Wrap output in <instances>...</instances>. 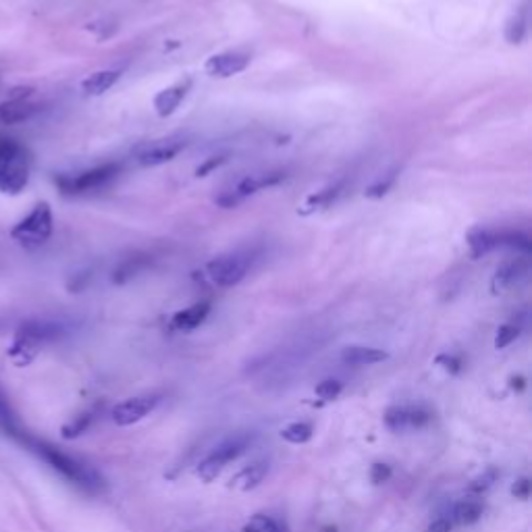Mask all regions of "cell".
<instances>
[{
    "label": "cell",
    "mask_w": 532,
    "mask_h": 532,
    "mask_svg": "<svg viewBox=\"0 0 532 532\" xmlns=\"http://www.w3.org/2000/svg\"><path fill=\"white\" fill-rule=\"evenodd\" d=\"M15 441L23 445L25 449H30L34 456H38L46 466H50L57 474H61L71 485H77L79 489H86L90 493H96L102 489V476L92 466L65 454V451L59 449L57 445L38 439L25 429L19 433Z\"/></svg>",
    "instance_id": "1"
},
{
    "label": "cell",
    "mask_w": 532,
    "mask_h": 532,
    "mask_svg": "<svg viewBox=\"0 0 532 532\" xmlns=\"http://www.w3.org/2000/svg\"><path fill=\"white\" fill-rule=\"evenodd\" d=\"M65 333L67 325L55 318H28L15 329L7 356L17 368H25L38 358L46 343L65 337Z\"/></svg>",
    "instance_id": "2"
},
{
    "label": "cell",
    "mask_w": 532,
    "mask_h": 532,
    "mask_svg": "<svg viewBox=\"0 0 532 532\" xmlns=\"http://www.w3.org/2000/svg\"><path fill=\"white\" fill-rule=\"evenodd\" d=\"M32 154L19 140L0 136V192L19 196L30 183Z\"/></svg>",
    "instance_id": "3"
},
{
    "label": "cell",
    "mask_w": 532,
    "mask_h": 532,
    "mask_svg": "<svg viewBox=\"0 0 532 532\" xmlns=\"http://www.w3.org/2000/svg\"><path fill=\"white\" fill-rule=\"evenodd\" d=\"M52 229H55L52 208L48 202L40 200L30 210L28 217H23L19 223H15V227L11 229V239L25 250H36L48 242Z\"/></svg>",
    "instance_id": "4"
},
{
    "label": "cell",
    "mask_w": 532,
    "mask_h": 532,
    "mask_svg": "<svg viewBox=\"0 0 532 532\" xmlns=\"http://www.w3.org/2000/svg\"><path fill=\"white\" fill-rule=\"evenodd\" d=\"M119 173H121L119 163H104V165H98L94 169L82 171L77 175H59L57 188L65 196H84V194L106 188V185H109Z\"/></svg>",
    "instance_id": "5"
},
{
    "label": "cell",
    "mask_w": 532,
    "mask_h": 532,
    "mask_svg": "<svg viewBox=\"0 0 532 532\" xmlns=\"http://www.w3.org/2000/svg\"><path fill=\"white\" fill-rule=\"evenodd\" d=\"M252 445V435H235L215 447L210 454L198 464L196 474L204 483H212L215 478L227 468V464L235 462L239 456L246 454V449Z\"/></svg>",
    "instance_id": "6"
},
{
    "label": "cell",
    "mask_w": 532,
    "mask_h": 532,
    "mask_svg": "<svg viewBox=\"0 0 532 532\" xmlns=\"http://www.w3.org/2000/svg\"><path fill=\"white\" fill-rule=\"evenodd\" d=\"M254 260V252H233L208 262L206 271L212 283H217L219 287H233L246 279Z\"/></svg>",
    "instance_id": "7"
},
{
    "label": "cell",
    "mask_w": 532,
    "mask_h": 532,
    "mask_svg": "<svg viewBox=\"0 0 532 532\" xmlns=\"http://www.w3.org/2000/svg\"><path fill=\"white\" fill-rule=\"evenodd\" d=\"M158 404H161V395L156 393L129 397L113 408L111 416L117 427H131V424H136L144 420L148 414H152Z\"/></svg>",
    "instance_id": "8"
},
{
    "label": "cell",
    "mask_w": 532,
    "mask_h": 532,
    "mask_svg": "<svg viewBox=\"0 0 532 532\" xmlns=\"http://www.w3.org/2000/svg\"><path fill=\"white\" fill-rule=\"evenodd\" d=\"M32 94V88H25L9 100L0 102V125H17L34 119L42 109L40 104L32 102Z\"/></svg>",
    "instance_id": "9"
},
{
    "label": "cell",
    "mask_w": 532,
    "mask_h": 532,
    "mask_svg": "<svg viewBox=\"0 0 532 532\" xmlns=\"http://www.w3.org/2000/svg\"><path fill=\"white\" fill-rule=\"evenodd\" d=\"M250 55L248 52H239V50H227V52H219V55H212L204 69L210 77H217V79H227L233 77L237 73H242L248 69L250 65Z\"/></svg>",
    "instance_id": "10"
},
{
    "label": "cell",
    "mask_w": 532,
    "mask_h": 532,
    "mask_svg": "<svg viewBox=\"0 0 532 532\" xmlns=\"http://www.w3.org/2000/svg\"><path fill=\"white\" fill-rule=\"evenodd\" d=\"M530 275V262L528 258L524 256H518L514 260H508V262H503L493 281H491V289H493V294H503V291H510L514 287H518L520 283H524Z\"/></svg>",
    "instance_id": "11"
},
{
    "label": "cell",
    "mask_w": 532,
    "mask_h": 532,
    "mask_svg": "<svg viewBox=\"0 0 532 532\" xmlns=\"http://www.w3.org/2000/svg\"><path fill=\"white\" fill-rule=\"evenodd\" d=\"M190 90H192V79H181V82L158 92L152 102L156 115L163 119L171 117L179 109V104L185 100V96L190 94Z\"/></svg>",
    "instance_id": "12"
},
{
    "label": "cell",
    "mask_w": 532,
    "mask_h": 532,
    "mask_svg": "<svg viewBox=\"0 0 532 532\" xmlns=\"http://www.w3.org/2000/svg\"><path fill=\"white\" fill-rule=\"evenodd\" d=\"M152 266V254L148 252H133L131 256L123 258L113 271V283L115 285H125L131 279H136L138 275H142L146 269Z\"/></svg>",
    "instance_id": "13"
},
{
    "label": "cell",
    "mask_w": 532,
    "mask_h": 532,
    "mask_svg": "<svg viewBox=\"0 0 532 532\" xmlns=\"http://www.w3.org/2000/svg\"><path fill=\"white\" fill-rule=\"evenodd\" d=\"M266 474H269V462H266V460L252 462L250 466L242 468L231 478L229 487L237 489V491H252L264 481Z\"/></svg>",
    "instance_id": "14"
},
{
    "label": "cell",
    "mask_w": 532,
    "mask_h": 532,
    "mask_svg": "<svg viewBox=\"0 0 532 532\" xmlns=\"http://www.w3.org/2000/svg\"><path fill=\"white\" fill-rule=\"evenodd\" d=\"M466 244L470 248L472 258H481L499 248V233L485 227H474L466 235Z\"/></svg>",
    "instance_id": "15"
},
{
    "label": "cell",
    "mask_w": 532,
    "mask_h": 532,
    "mask_svg": "<svg viewBox=\"0 0 532 532\" xmlns=\"http://www.w3.org/2000/svg\"><path fill=\"white\" fill-rule=\"evenodd\" d=\"M185 148V142H167V144H156L148 150H144L138 156V165L142 167H158V165H165L171 163L173 158Z\"/></svg>",
    "instance_id": "16"
},
{
    "label": "cell",
    "mask_w": 532,
    "mask_h": 532,
    "mask_svg": "<svg viewBox=\"0 0 532 532\" xmlns=\"http://www.w3.org/2000/svg\"><path fill=\"white\" fill-rule=\"evenodd\" d=\"M210 314V302H198L190 308H185V310H179L175 316H173V329L175 331H194L198 329L206 318Z\"/></svg>",
    "instance_id": "17"
},
{
    "label": "cell",
    "mask_w": 532,
    "mask_h": 532,
    "mask_svg": "<svg viewBox=\"0 0 532 532\" xmlns=\"http://www.w3.org/2000/svg\"><path fill=\"white\" fill-rule=\"evenodd\" d=\"M341 194H343V181L331 183V185H327L325 190H321V192H316V194L308 196L306 202H304V206H302L298 212H300L302 217L314 215V212H318V210L329 208V206H331Z\"/></svg>",
    "instance_id": "18"
},
{
    "label": "cell",
    "mask_w": 532,
    "mask_h": 532,
    "mask_svg": "<svg viewBox=\"0 0 532 532\" xmlns=\"http://www.w3.org/2000/svg\"><path fill=\"white\" fill-rule=\"evenodd\" d=\"M121 79L119 69H102L92 75H88L82 82V92L86 96H100L104 92H109Z\"/></svg>",
    "instance_id": "19"
},
{
    "label": "cell",
    "mask_w": 532,
    "mask_h": 532,
    "mask_svg": "<svg viewBox=\"0 0 532 532\" xmlns=\"http://www.w3.org/2000/svg\"><path fill=\"white\" fill-rule=\"evenodd\" d=\"M387 358H389L387 352L377 348H362V345H352V348H345L341 354V360L350 366H370L385 362Z\"/></svg>",
    "instance_id": "20"
},
{
    "label": "cell",
    "mask_w": 532,
    "mask_h": 532,
    "mask_svg": "<svg viewBox=\"0 0 532 532\" xmlns=\"http://www.w3.org/2000/svg\"><path fill=\"white\" fill-rule=\"evenodd\" d=\"M0 429H3L11 439H15L23 431L19 416L11 404V397L3 387H0Z\"/></svg>",
    "instance_id": "21"
},
{
    "label": "cell",
    "mask_w": 532,
    "mask_h": 532,
    "mask_svg": "<svg viewBox=\"0 0 532 532\" xmlns=\"http://www.w3.org/2000/svg\"><path fill=\"white\" fill-rule=\"evenodd\" d=\"M528 32V3L522 5L505 23V40L510 44H520Z\"/></svg>",
    "instance_id": "22"
},
{
    "label": "cell",
    "mask_w": 532,
    "mask_h": 532,
    "mask_svg": "<svg viewBox=\"0 0 532 532\" xmlns=\"http://www.w3.org/2000/svg\"><path fill=\"white\" fill-rule=\"evenodd\" d=\"M483 503L474 499V497H468V499H462L454 505V520L462 526H470L474 522L481 520L483 516Z\"/></svg>",
    "instance_id": "23"
},
{
    "label": "cell",
    "mask_w": 532,
    "mask_h": 532,
    "mask_svg": "<svg viewBox=\"0 0 532 532\" xmlns=\"http://www.w3.org/2000/svg\"><path fill=\"white\" fill-rule=\"evenodd\" d=\"M94 416L96 412L94 410H88L84 414H79L75 416L71 422L63 424V429H61V437L67 439V441H73L77 437H82L90 427H92V422H94Z\"/></svg>",
    "instance_id": "24"
},
{
    "label": "cell",
    "mask_w": 532,
    "mask_h": 532,
    "mask_svg": "<svg viewBox=\"0 0 532 532\" xmlns=\"http://www.w3.org/2000/svg\"><path fill=\"white\" fill-rule=\"evenodd\" d=\"M281 439L294 445H304L312 439V427L308 422H294L281 431Z\"/></svg>",
    "instance_id": "25"
},
{
    "label": "cell",
    "mask_w": 532,
    "mask_h": 532,
    "mask_svg": "<svg viewBox=\"0 0 532 532\" xmlns=\"http://www.w3.org/2000/svg\"><path fill=\"white\" fill-rule=\"evenodd\" d=\"M408 410L410 408H404V406H395V408H389L387 414H385V424L389 431H404V429H410L408 424Z\"/></svg>",
    "instance_id": "26"
},
{
    "label": "cell",
    "mask_w": 532,
    "mask_h": 532,
    "mask_svg": "<svg viewBox=\"0 0 532 532\" xmlns=\"http://www.w3.org/2000/svg\"><path fill=\"white\" fill-rule=\"evenodd\" d=\"M244 532H281V526L271 516L256 514L246 522Z\"/></svg>",
    "instance_id": "27"
},
{
    "label": "cell",
    "mask_w": 532,
    "mask_h": 532,
    "mask_svg": "<svg viewBox=\"0 0 532 532\" xmlns=\"http://www.w3.org/2000/svg\"><path fill=\"white\" fill-rule=\"evenodd\" d=\"M522 333V325L518 323H508V325H501L497 335H495V348L497 350H503V348H508L510 343H514Z\"/></svg>",
    "instance_id": "28"
},
{
    "label": "cell",
    "mask_w": 532,
    "mask_h": 532,
    "mask_svg": "<svg viewBox=\"0 0 532 532\" xmlns=\"http://www.w3.org/2000/svg\"><path fill=\"white\" fill-rule=\"evenodd\" d=\"M393 183H395V173L387 175L385 179H379L377 183H372L370 188H366L364 196L370 198V200H379V198H383V196L389 194V190L393 188Z\"/></svg>",
    "instance_id": "29"
},
{
    "label": "cell",
    "mask_w": 532,
    "mask_h": 532,
    "mask_svg": "<svg viewBox=\"0 0 532 532\" xmlns=\"http://www.w3.org/2000/svg\"><path fill=\"white\" fill-rule=\"evenodd\" d=\"M495 481H497V470L491 468V470H487L483 476H478L476 481L470 483L468 493H472V495H476V497H478V495H483L485 491H489V489L493 487Z\"/></svg>",
    "instance_id": "30"
},
{
    "label": "cell",
    "mask_w": 532,
    "mask_h": 532,
    "mask_svg": "<svg viewBox=\"0 0 532 532\" xmlns=\"http://www.w3.org/2000/svg\"><path fill=\"white\" fill-rule=\"evenodd\" d=\"M314 391H316L318 397L325 399V402H333V399H337L339 393L343 391V385L339 381H335V379H327L323 383H318Z\"/></svg>",
    "instance_id": "31"
},
{
    "label": "cell",
    "mask_w": 532,
    "mask_h": 532,
    "mask_svg": "<svg viewBox=\"0 0 532 532\" xmlns=\"http://www.w3.org/2000/svg\"><path fill=\"white\" fill-rule=\"evenodd\" d=\"M433 420V414L424 408H410L408 410V424L410 429H422Z\"/></svg>",
    "instance_id": "32"
},
{
    "label": "cell",
    "mask_w": 532,
    "mask_h": 532,
    "mask_svg": "<svg viewBox=\"0 0 532 532\" xmlns=\"http://www.w3.org/2000/svg\"><path fill=\"white\" fill-rule=\"evenodd\" d=\"M445 372H449V375H458V372L462 370V360L458 356H451V354H441L437 356L435 360Z\"/></svg>",
    "instance_id": "33"
},
{
    "label": "cell",
    "mask_w": 532,
    "mask_h": 532,
    "mask_svg": "<svg viewBox=\"0 0 532 532\" xmlns=\"http://www.w3.org/2000/svg\"><path fill=\"white\" fill-rule=\"evenodd\" d=\"M391 478V466L387 464H375L370 468V481L375 485H383Z\"/></svg>",
    "instance_id": "34"
},
{
    "label": "cell",
    "mask_w": 532,
    "mask_h": 532,
    "mask_svg": "<svg viewBox=\"0 0 532 532\" xmlns=\"http://www.w3.org/2000/svg\"><path fill=\"white\" fill-rule=\"evenodd\" d=\"M225 161H227L225 156H212V158H208L206 163H202V165L196 169V177H206L208 173H212L215 169H219Z\"/></svg>",
    "instance_id": "35"
},
{
    "label": "cell",
    "mask_w": 532,
    "mask_h": 532,
    "mask_svg": "<svg viewBox=\"0 0 532 532\" xmlns=\"http://www.w3.org/2000/svg\"><path fill=\"white\" fill-rule=\"evenodd\" d=\"M512 495L516 499H528L530 497V481H528V478H520V481L512 487Z\"/></svg>",
    "instance_id": "36"
},
{
    "label": "cell",
    "mask_w": 532,
    "mask_h": 532,
    "mask_svg": "<svg viewBox=\"0 0 532 532\" xmlns=\"http://www.w3.org/2000/svg\"><path fill=\"white\" fill-rule=\"evenodd\" d=\"M451 528H454V524H451V520H447V518H437V520L427 528V532H451Z\"/></svg>",
    "instance_id": "37"
},
{
    "label": "cell",
    "mask_w": 532,
    "mask_h": 532,
    "mask_svg": "<svg viewBox=\"0 0 532 532\" xmlns=\"http://www.w3.org/2000/svg\"><path fill=\"white\" fill-rule=\"evenodd\" d=\"M88 281H90V273H79V275H75L73 281L69 283V289H71V291H82V289L88 285Z\"/></svg>",
    "instance_id": "38"
},
{
    "label": "cell",
    "mask_w": 532,
    "mask_h": 532,
    "mask_svg": "<svg viewBox=\"0 0 532 532\" xmlns=\"http://www.w3.org/2000/svg\"><path fill=\"white\" fill-rule=\"evenodd\" d=\"M512 387H514L516 391H522V389L526 387V381H524L522 377H516V379H512Z\"/></svg>",
    "instance_id": "39"
},
{
    "label": "cell",
    "mask_w": 532,
    "mask_h": 532,
    "mask_svg": "<svg viewBox=\"0 0 532 532\" xmlns=\"http://www.w3.org/2000/svg\"><path fill=\"white\" fill-rule=\"evenodd\" d=\"M5 327V321H0V329H3Z\"/></svg>",
    "instance_id": "40"
}]
</instances>
